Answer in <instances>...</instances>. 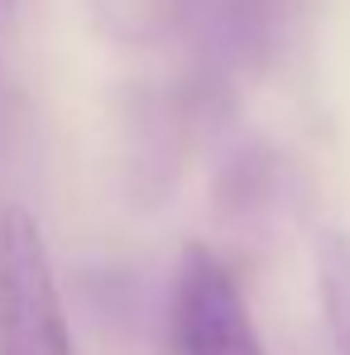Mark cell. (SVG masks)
<instances>
[{
	"mask_svg": "<svg viewBox=\"0 0 350 355\" xmlns=\"http://www.w3.org/2000/svg\"><path fill=\"white\" fill-rule=\"evenodd\" d=\"M173 355H269L231 264L187 245L173 279Z\"/></svg>",
	"mask_w": 350,
	"mask_h": 355,
	"instance_id": "7a4b0ae2",
	"label": "cell"
},
{
	"mask_svg": "<svg viewBox=\"0 0 350 355\" xmlns=\"http://www.w3.org/2000/svg\"><path fill=\"white\" fill-rule=\"evenodd\" d=\"M0 355H72L58 274L34 211H0Z\"/></svg>",
	"mask_w": 350,
	"mask_h": 355,
	"instance_id": "6da1fadb",
	"label": "cell"
},
{
	"mask_svg": "<svg viewBox=\"0 0 350 355\" xmlns=\"http://www.w3.org/2000/svg\"><path fill=\"white\" fill-rule=\"evenodd\" d=\"M312 269H317V297H322V322H326L331 351L350 355V240L341 231H317Z\"/></svg>",
	"mask_w": 350,
	"mask_h": 355,
	"instance_id": "3957f363",
	"label": "cell"
}]
</instances>
